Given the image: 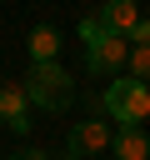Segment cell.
<instances>
[{
  "label": "cell",
  "instance_id": "4fadbf2b",
  "mask_svg": "<svg viewBox=\"0 0 150 160\" xmlns=\"http://www.w3.org/2000/svg\"><path fill=\"white\" fill-rule=\"evenodd\" d=\"M0 90H5V80H0Z\"/></svg>",
  "mask_w": 150,
  "mask_h": 160
},
{
  "label": "cell",
  "instance_id": "30bf717a",
  "mask_svg": "<svg viewBox=\"0 0 150 160\" xmlns=\"http://www.w3.org/2000/svg\"><path fill=\"white\" fill-rule=\"evenodd\" d=\"M130 40H135V45H140V40H150V15H145V20L135 25V35H130Z\"/></svg>",
  "mask_w": 150,
  "mask_h": 160
},
{
  "label": "cell",
  "instance_id": "8992f818",
  "mask_svg": "<svg viewBox=\"0 0 150 160\" xmlns=\"http://www.w3.org/2000/svg\"><path fill=\"white\" fill-rule=\"evenodd\" d=\"M110 150H115V160H150V135H145V125H115Z\"/></svg>",
  "mask_w": 150,
  "mask_h": 160
},
{
  "label": "cell",
  "instance_id": "7c38bea8",
  "mask_svg": "<svg viewBox=\"0 0 150 160\" xmlns=\"http://www.w3.org/2000/svg\"><path fill=\"white\" fill-rule=\"evenodd\" d=\"M65 160H80V155H65Z\"/></svg>",
  "mask_w": 150,
  "mask_h": 160
},
{
  "label": "cell",
  "instance_id": "6da1fadb",
  "mask_svg": "<svg viewBox=\"0 0 150 160\" xmlns=\"http://www.w3.org/2000/svg\"><path fill=\"white\" fill-rule=\"evenodd\" d=\"M80 35H85V65H90V75H115L130 60V40L125 35H110L95 15L80 20Z\"/></svg>",
  "mask_w": 150,
  "mask_h": 160
},
{
  "label": "cell",
  "instance_id": "7a4b0ae2",
  "mask_svg": "<svg viewBox=\"0 0 150 160\" xmlns=\"http://www.w3.org/2000/svg\"><path fill=\"white\" fill-rule=\"evenodd\" d=\"M25 95H30V105H40V110H65V105L75 100V85H70V75H65V65L50 60V65H30Z\"/></svg>",
  "mask_w": 150,
  "mask_h": 160
},
{
  "label": "cell",
  "instance_id": "ba28073f",
  "mask_svg": "<svg viewBox=\"0 0 150 160\" xmlns=\"http://www.w3.org/2000/svg\"><path fill=\"white\" fill-rule=\"evenodd\" d=\"M25 45H30V60H35V65H50V60H60V30H55V25H35Z\"/></svg>",
  "mask_w": 150,
  "mask_h": 160
},
{
  "label": "cell",
  "instance_id": "277c9868",
  "mask_svg": "<svg viewBox=\"0 0 150 160\" xmlns=\"http://www.w3.org/2000/svg\"><path fill=\"white\" fill-rule=\"evenodd\" d=\"M110 140H115V130L105 125V120H75L70 125V135H65V155H100V150H110Z\"/></svg>",
  "mask_w": 150,
  "mask_h": 160
},
{
  "label": "cell",
  "instance_id": "52a82bcc",
  "mask_svg": "<svg viewBox=\"0 0 150 160\" xmlns=\"http://www.w3.org/2000/svg\"><path fill=\"white\" fill-rule=\"evenodd\" d=\"M25 110H30V95H25L20 85H5V90H0V125H5V130H25V125H30Z\"/></svg>",
  "mask_w": 150,
  "mask_h": 160
},
{
  "label": "cell",
  "instance_id": "9c48e42d",
  "mask_svg": "<svg viewBox=\"0 0 150 160\" xmlns=\"http://www.w3.org/2000/svg\"><path fill=\"white\" fill-rule=\"evenodd\" d=\"M130 75L150 85V40H140V45H130Z\"/></svg>",
  "mask_w": 150,
  "mask_h": 160
},
{
  "label": "cell",
  "instance_id": "8fae6325",
  "mask_svg": "<svg viewBox=\"0 0 150 160\" xmlns=\"http://www.w3.org/2000/svg\"><path fill=\"white\" fill-rule=\"evenodd\" d=\"M10 160H50V155H45V150H15Z\"/></svg>",
  "mask_w": 150,
  "mask_h": 160
},
{
  "label": "cell",
  "instance_id": "3957f363",
  "mask_svg": "<svg viewBox=\"0 0 150 160\" xmlns=\"http://www.w3.org/2000/svg\"><path fill=\"white\" fill-rule=\"evenodd\" d=\"M100 105H105V115H110L115 125H140V120L150 115V85L135 80V75H130V80H110Z\"/></svg>",
  "mask_w": 150,
  "mask_h": 160
},
{
  "label": "cell",
  "instance_id": "5b68a950",
  "mask_svg": "<svg viewBox=\"0 0 150 160\" xmlns=\"http://www.w3.org/2000/svg\"><path fill=\"white\" fill-rule=\"evenodd\" d=\"M95 20H100L110 35H125V40H130V35H135V25H140V5H135V0H105Z\"/></svg>",
  "mask_w": 150,
  "mask_h": 160
}]
</instances>
